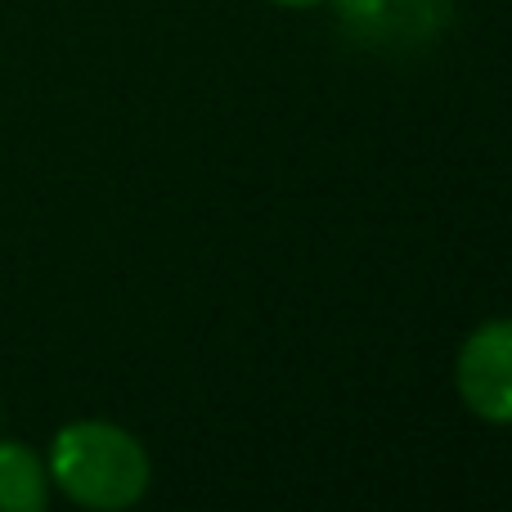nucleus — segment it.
<instances>
[{
  "label": "nucleus",
  "instance_id": "20e7f679",
  "mask_svg": "<svg viewBox=\"0 0 512 512\" xmlns=\"http://www.w3.org/2000/svg\"><path fill=\"white\" fill-rule=\"evenodd\" d=\"M270 5H283V9H306V5H319V0H270Z\"/></svg>",
  "mask_w": 512,
  "mask_h": 512
},
{
  "label": "nucleus",
  "instance_id": "7ed1b4c3",
  "mask_svg": "<svg viewBox=\"0 0 512 512\" xmlns=\"http://www.w3.org/2000/svg\"><path fill=\"white\" fill-rule=\"evenodd\" d=\"M50 504V472L36 450L0 441V512H41Z\"/></svg>",
  "mask_w": 512,
  "mask_h": 512
},
{
  "label": "nucleus",
  "instance_id": "f257e3e1",
  "mask_svg": "<svg viewBox=\"0 0 512 512\" xmlns=\"http://www.w3.org/2000/svg\"><path fill=\"white\" fill-rule=\"evenodd\" d=\"M45 472L72 504L95 512L140 504L153 477L144 445L126 427L104 423V418H81V423L59 427Z\"/></svg>",
  "mask_w": 512,
  "mask_h": 512
},
{
  "label": "nucleus",
  "instance_id": "f03ea898",
  "mask_svg": "<svg viewBox=\"0 0 512 512\" xmlns=\"http://www.w3.org/2000/svg\"><path fill=\"white\" fill-rule=\"evenodd\" d=\"M454 382L477 418L512 423V319H486L463 337Z\"/></svg>",
  "mask_w": 512,
  "mask_h": 512
}]
</instances>
